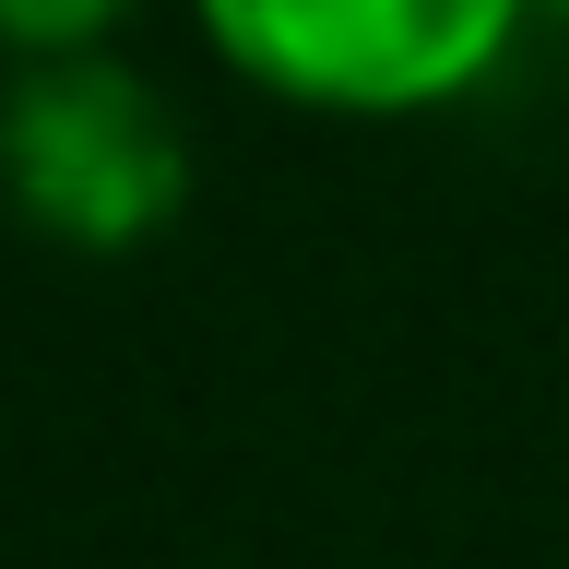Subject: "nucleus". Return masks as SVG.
Here are the masks:
<instances>
[{"instance_id":"nucleus-1","label":"nucleus","mask_w":569,"mask_h":569,"mask_svg":"<svg viewBox=\"0 0 569 569\" xmlns=\"http://www.w3.org/2000/svg\"><path fill=\"white\" fill-rule=\"evenodd\" d=\"M0 190L60 249H131L190 202V142L142 71L96 48H48L0 96Z\"/></svg>"},{"instance_id":"nucleus-2","label":"nucleus","mask_w":569,"mask_h":569,"mask_svg":"<svg viewBox=\"0 0 569 569\" xmlns=\"http://www.w3.org/2000/svg\"><path fill=\"white\" fill-rule=\"evenodd\" d=\"M213 48L297 107H439L510 48L522 0H202Z\"/></svg>"},{"instance_id":"nucleus-3","label":"nucleus","mask_w":569,"mask_h":569,"mask_svg":"<svg viewBox=\"0 0 569 569\" xmlns=\"http://www.w3.org/2000/svg\"><path fill=\"white\" fill-rule=\"evenodd\" d=\"M119 12H131V0H0V36L48 60V48H96Z\"/></svg>"}]
</instances>
